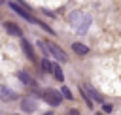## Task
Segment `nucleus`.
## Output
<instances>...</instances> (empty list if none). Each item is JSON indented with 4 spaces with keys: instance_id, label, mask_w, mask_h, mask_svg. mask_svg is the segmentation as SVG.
<instances>
[{
    "instance_id": "obj_2",
    "label": "nucleus",
    "mask_w": 121,
    "mask_h": 115,
    "mask_svg": "<svg viewBox=\"0 0 121 115\" xmlns=\"http://www.w3.org/2000/svg\"><path fill=\"white\" fill-rule=\"evenodd\" d=\"M43 43H45V47H47V53H49V55H53L57 60H60V62H66V60H68V55H66V53H64V51L57 45V43L47 41V40H45Z\"/></svg>"
},
{
    "instance_id": "obj_3",
    "label": "nucleus",
    "mask_w": 121,
    "mask_h": 115,
    "mask_svg": "<svg viewBox=\"0 0 121 115\" xmlns=\"http://www.w3.org/2000/svg\"><path fill=\"white\" fill-rule=\"evenodd\" d=\"M42 96H43V100H45L49 106H59V104H60V92L55 90V89H45Z\"/></svg>"
},
{
    "instance_id": "obj_5",
    "label": "nucleus",
    "mask_w": 121,
    "mask_h": 115,
    "mask_svg": "<svg viewBox=\"0 0 121 115\" xmlns=\"http://www.w3.org/2000/svg\"><path fill=\"white\" fill-rule=\"evenodd\" d=\"M21 109H23L25 113H32V111L36 109V102L30 100V98H25V100L21 102Z\"/></svg>"
},
{
    "instance_id": "obj_14",
    "label": "nucleus",
    "mask_w": 121,
    "mask_h": 115,
    "mask_svg": "<svg viewBox=\"0 0 121 115\" xmlns=\"http://www.w3.org/2000/svg\"><path fill=\"white\" fill-rule=\"evenodd\" d=\"M60 92H62V96H64L66 100H72V98H74V96H72V92H70V89H66V87H62V89H60Z\"/></svg>"
},
{
    "instance_id": "obj_8",
    "label": "nucleus",
    "mask_w": 121,
    "mask_h": 115,
    "mask_svg": "<svg viewBox=\"0 0 121 115\" xmlns=\"http://www.w3.org/2000/svg\"><path fill=\"white\" fill-rule=\"evenodd\" d=\"M72 49H74L78 55H87V51H89V47H87V45H83V43H74V45H72Z\"/></svg>"
},
{
    "instance_id": "obj_6",
    "label": "nucleus",
    "mask_w": 121,
    "mask_h": 115,
    "mask_svg": "<svg viewBox=\"0 0 121 115\" xmlns=\"http://www.w3.org/2000/svg\"><path fill=\"white\" fill-rule=\"evenodd\" d=\"M4 28H6V32L11 34V36H21V34H23L21 28H19L17 25H13V23H4Z\"/></svg>"
},
{
    "instance_id": "obj_1",
    "label": "nucleus",
    "mask_w": 121,
    "mask_h": 115,
    "mask_svg": "<svg viewBox=\"0 0 121 115\" xmlns=\"http://www.w3.org/2000/svg\"><path fill=\"white\" fill-rule=\"evenodd\" d=\"M70 25L79 32V34H85L89 25H91V17L83 11H72L70 13Z\"/></svg>"
},
{
    "instance_id": "obj_10",
    "label": "nucleus",
    "mask_w": 121,
    "mask_h": 115,
    "mask_svg": "<svg viewBox=\"0 0 121 115\" xmlns=\"http://www.w3.org/2000/svg\"><path fill=\"white\" fill-rule=\"evenodd\" d=\"M42 70H43L45 74H51V72H53V62L47 60V58H43V60H42Z\"/></svg>"
},
{
    "instance_id": "obj_12",
    "label": "nucleus",
    "mask_w": 121,
    "mask_h": 115,
    "mask_svg": "<svg viewBox=\"0 0 121 115\" xmlns=\"http://www.w3.org/2000/svg\"><path fill=\"white\" fill-rule=\"evenodd\" d=\"M53 74H55V77H57L59 81H62V79H64V74H62V70H60V66H59V64H53Z\"/></svg>"
},
{
    "instance_id": "obj_15",
    "label": "nucleus",
    "mask_w": 121,
    "mask_h": 115,
    "mask_svg": "<svg viewBox=\"0 0 121 115\" xmlns=\"http://www.w3.org/2000/svg\"><path fill=\"white\" fill-rule=\"evenodd\" d=\"M104 111L110 113V111H112V106H110V104H104Z\"/></svg>"
},
{
    "instance_id": "obj_4",
    "label": "nucleus",
    "mask_w": 121,
    "mask_h": 115,
    "mask_svg": "<svg viewBox=\"0 0 121 115\" xmlns=\"http://www.w3.org/2000/svg\"><path fill=\"white\" fill-rule=\"evenodd\" d=\"M8 4H9V8H11V9H13V11L17 13V15H21L23 19H26L28 23H34V25H38V19H34V17H32V15H30V13L26 11V9H23V8L19 6V4H15V2H8Z\"/></svg>"
},
{
    "instance_id": "obj_11",
    "label": "nucleus",
    "mask_w": 121,
    "mask_h": 115,
    "mask_svg": "<svg viewBox=\"0 0 121 115\" xmlns=\"http://www.w3.org/2000/svg\"><path fill=\"white\" fill-rule=\"evenodd\" d=\"M79 90H81V94H83V100L87 102V106L93 109V100H91V96H89V90H87L85 87H79Z\"/></svg>"
},
{
    "instance_id": "obj_7",
    "label": "nucleus",
    "mask_w": 121,
    "mask_h": 115,
    "mask_svg": "<svg viewBox=\"0 0 121 115\" xmlns=\"http://www.w3.org/2000/svg\"><path fill=\"white\" fill-rule=\"evenodd\" d=\"M21 45H23V49H25V53H26V57H28L30 60H34V51H32V47H30V43H28L26 40H23V41H21Z\"/></svg>"
},
{
    "instance_id": "obj_9",
    "label": "nucleus",
    "mask_w": 121,
    "mask_h": 115,
    "mask_svg": "<svg viewBox=\"0 0 121 115\" xmlns=\"http://www.w3.org/2000/svg\"><path fill=\"white\" fill-rule=\"evenodd\" d=\"M17 75H19V79H21V81H23L25 85H34V81H32V77H30V75H28L26 72H19Z\"/></svg>"
},
{
    "instance_id": "obj_16",
    "label": "nucleus",
    "mask_w": 121,
    "mask_h": 115,
    "mask_svg": "<svg viewBox=\"0 0 121 115\" xmlns=\"http://www.w3.org/2000/svg\"><path fill=\"white\" fill-rule=\"evenodd\" d=\"M2 2H4V0H0V4H2Z\"/></svg>"
},
{
    "instance_id": "obj_13",
    "label": "nucleus",
    "mask_w": 121,
    "mask_h": 115,
    "mask_svg": "<svg viewBox=\"0 0 121 115\" xmlns=\"http://www.w3.org/2000/svg\"><path fill=\"white\" fill-rule=\"evenodd\" d=\"M0 92H4V94H0V96H2L4 100H13V98H15V94H13L11 90H8V89H4V87L0 89Z\"/></svg>"
}]
</instances>
